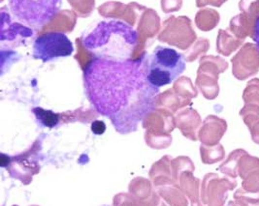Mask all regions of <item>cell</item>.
Listing matches in <instances>:
<instances>
[{
  "mask_svg": "<svg viewBox=\"0 0 259 206\" xmlns=\"http://www.w3.org/2000/svg\"><path fill=\"white\" fill-rule=\"evenodd\" d=\"M148 58L124 61L94 58L84 69L87 96L99 115L120 134L136 131L153 112L159 88L147 76Z\"/></svg>",
  "mask_w": 259,
  "mask_h": 206,
  "instance_id": "cell-1",
  "label": "cell"
},
{
  "mask_svg": "<svg viewBox=\"0 0 259 206\" xmlns=\"http://www.w3.org/2000/svg\"><path fill=\"white\" fill-rule=\"evenodd\" d=\"M137 43V31L119 21L100 22L82 38V45L94 58L116 61L131 59Z\"/></svg>",
  "mask_w": 259,
  "mask_h": 206,
  "instance_id": "cell-2",
  "label": "cell"
},
{
  "mask_svg": "<svg viewBox=\"0 0 259 206\" xmlns=\"http://www.w3.org/2000/svg\"><path fill=\"white\" fill-rule=\"evenodd\" d=\"M185 70L186 61L183 55L170 47L157 46L148 58V80L156 88L172 83Z\"/></svg>",
  "mask_w": 259,
  "mask_h": 206,
  "instance_id": "cell-3",
  "label": "cell"
},
{
  "mask_svg": "<svg viewBox=\"0 0 259 206\" xmlns=\"http://www.w3.org/2000/svg\"><path fill=\"white\" fill-rule=\"evenodd\" d=\"M61 0H9L13 16L24 25L40 30L59 14Z\"/></svg>",
  "mask_w": 259,
  "mask_h": 206,
  "instance_id": "cell-4",
  "label": "cell"
},
{
  "mask_svg": "<svg viewBox=\"0 0 259 206\" xmlns=\"http://www.w3.org/2000/svg\"><path fill=\"white\" fill-rule=\"evenodd\" d=\"M73 52L74 46L70 39L61 32H49L41 35L33 44V58L43 62L69 57Z\"/></svg>",
  "mask_w": 259,
  "mask_h": 206,
  "instance_id": "cell-5",
  "label": "cell"
},
{
  "mask_svg": "<svg viewBox=\"0 0 259 206\" xmlns=\"http://www.w3.org/2000/svg\"><path fill=\"white\" fill-rule=\"evenodd\" d=\"M234 73L240 79L254 74L259 68L258 46L252 43H246L233 58Z\"/></svg>",
  "mask_w": 259,
  "mask_h": 206,
  "instance_id": "cell-6",
  "label": "cell"
},
{
  "mask_svg": "<svg viewBox=\"0 0 259 206\" xmlns=\"http://www.w3.org/2000/svg\"><path fill=\"white\" fill-rule=\"evenodd\" d=\"M255 24L256 22L251 21L246 15L240 13L231 19L228 30L238 39L245 41L247 37L253 38Z\"/></svg>",
  "mask_w": 259,
  "mask_h": 206,
  "instance_id": "cell-7",
  "label": "cell"
},
{
  "mask_svg": "<svg viewBox=\"0 0 259 206\" xmlns=\"http://www.w3.org/2000/svg\"><path fill=\"white\" fill-rule=\"evenodd\" d=\"M245 41L238 39L228 29L220 30L218 38V50L224 54V56H229L239 46H242Z\"/></svg>",
  "mask_w": 259,
  "mask_h": 206,
  "instance_id": "cell-8",
  "label": "cell"
},
{
  "mask_svg": "<svg viewBox=\"0 0 259 206\" xmlns=\"http://www.w3.org/2000/svg\"><path fill=\"white\" fill-rule=\"evenodd\" d=\"M219 22H220V15L218 12L212 9L201 10L196 15V23L198 27L205 31H208L210 29H212L213 27H215Z\"/></svg>",
  "mask_w": 259,
  "mask_h": 206,
  "instance_id": "cell-9",
  "label": "cell"
},
{
  "mask_svg": "<svg viewBox=\"0 0 259 206\" xmlns=\"http://www.w3.org/2000/svg\"><path fill=\"white\" fill-rule=\"evenodd\" d=\"M33 114L35 115L36 119L41 124V126L53 128L57 126L59 123V115L53 113L52 111H46L42 108H34Z\"/></svg>",
  "mask_w": 259,
  "mask_h": 206,
  "instance_id": "cell-10",
  "label": "cell"
},
{
  "mask_svg": "<svg viewBox=\"0 0 259 206\" xmlns=\"http://www.w3.org/2000/svg\"><path fill=\"white\" fill-rule=\"evenodd\" d=\"M239 9L251 21L256 22L259 17V0H240Z\"/></svg>",
  "mask_w": 259,
  "mask_h": 206,
  "instance_id": "cell-11",
  "label": "cell"
},
{
  "mask_svg": "<svg viewBox=\"0 0 259 206\" xmlns=\"http://www.w3.org/2000/svg\"><path fill=\"white\" fill-rule=\"evenodd\" d=\"M182 6V0H162V8H164L166 12L173 9L177 10Z\"/></svg>",
  "mask_w": 259,
  "mask_h": 206,
  "instance_id": "cell-12",
  "label": "cell"
},
{
  "mask_svg": "<svg viewBox=\"0 0 259 206\" xmlns=\"http://www.w3.org/2000/svg\"><path fill=\"white\" fill-rule=\"evenodd\" d=\"M227 0H196L198 7H204L206 5H212L214 7H221Z\"/></svg>",
  "mask_w": 259,
  "mask_h": 206,
  "instance_id": "cell-13",
  "label": "cell"
},
{
  "mask_svg": "<svg viewBox=\"0 0 259 206\" xmlns=\"http://www.w3.org/2000/svg\"><path fill=\"white\" fill-rule=\"evenodd\" d=\"M92 130L95 135H102L106 130V126H105L104 122L96 120L92 125Z\"/></svg>",
  "mask_w": 259,
  "mask_h": 206,
  "instance_id": "cell-14",
  "label": "cell"
},
{
  "mask_svg": "<svg viewBox=\"0 0 259 206\" xmlns=\"http://www.w3.org/2000/svg\"><path fill=\"white\" fill-rule=\"evenodd\" d=\"M252 40L256 43V46H258L259 48V17L256 21V24H255V29H254V35Z\"/></svg>",
  "mask_w": 259,
  "mask_h": 206,
  "instance_id": "cell-15",
  "label": "cell"
},
{
  "mask_svg": "<svg viewBox=\"0 0 259 206\" xmlns=\"http://www.w3.org/2000/svg\"><path fill=\"white\" fill-rule=\"evenodd\" d=\"M104 206H108V205H104Z\"/></svg>",
  "mask_w": 259,
  "mask_h": 206,
  "instance_id": "cell-16",
  "label": "cell"
}]
</instances>
